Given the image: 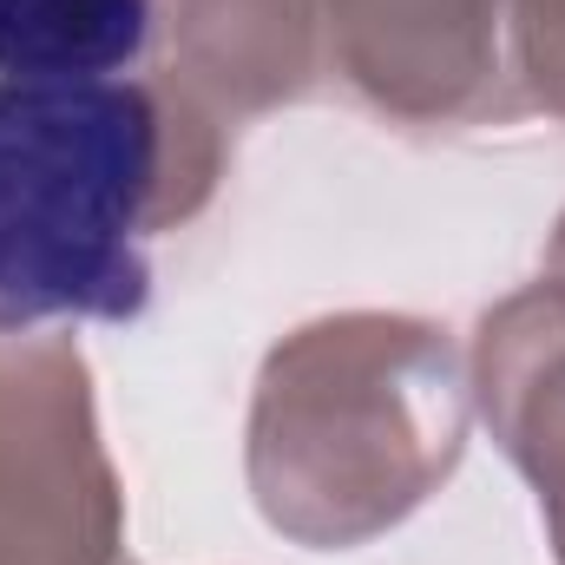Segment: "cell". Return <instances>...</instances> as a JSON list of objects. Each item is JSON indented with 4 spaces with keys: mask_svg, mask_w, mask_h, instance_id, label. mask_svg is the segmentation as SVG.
Wrapping results in <instances>:
<instances>
[{
    "mask_svg": "<svg viewBox=\"0 0 565 565\" xmlns=\"http://www.w3.org/2000/svg\"><path fill=\"white\" fill-rule=\"evenodd\" d=\"M224 178V126L171 79H0V316L139 322L158 231Z\"/></svg>",
    "mask_w": 565,
    "mask_h": 565,
    "instance_id": "6da1fadb",
    "label": "cell"
},
{
    "mask_svg": "<svg viewBox=\"0 0 565 565\" xmlns=\"http://www.w3.org/2000/svg\"><path fill=\"white\" fill-rule=\"evenodd\" d=\"M473 369L427 316L342 309L264 355L244 473L289 546L349 553L395 533L467 454Z\"/></svg>",
    "mask_w": 565,
    "mask_h": 565,
    "instance_id": "7a4b0ae2",
    "label": "cell"
},
{
    "mask_svg": "<svg viewBox=\"0 0 565 565\" xmlns=\"http://www.w3.org/2000/svg\"><path fill=\"white\" fill-rule=\"evenodd\" d=\"M0 565H132L126 493L73 335L0 316Z\"/></svg>",
    "mask_w": 565,
    "mask_h": 565,
    "instance_id": "3957f363",
    "label": "cell"
},
{
    "mask_svg": "<svg viewBox=\"0 0 565 565\" xmlns=\"http://www.w3.org/2000/svg\"><path fill=\"white\" fill-rule=\"evenodd\" d=\"M329 66L369 113L415 132L526 113L507 0H329Z\"/></svg>",
    "mask_w": 565,
    "mask_h": 565,
    "instance_id": "277c9868",
    "label": "cell"
},
{
    "mask_svg": "<svg viewBox=\"0 0 565 565\" xmlns=\"http://www.w3.org/2000/svg\"><path fill=\"white\" fill-rule=\"evenodd\" d=\"M158 60L224 132L296 106L329 73V0H151Z\"/></svg>",
    "mask_w": 565,
    "mask_h": 565,
    "instance_id": "5b68a950",
    "label": "cell"
},
{
    "mask_svg": "<svg viewBox=\"0 0 565 565\" xmlns=\"http://www.w3.org/2000/svg\"><path fill=\"white\" fill-rule=\"evenodd\" d=\"M473 408L500 454L540 493V520L565 565V282H526L480 316Z\"/></svg>",
    "mask_w": 565,
    "mask_h": 565,
    "instance_id": "8992f818",
    "label": "cell"
},
{
    "mask_svg": "<svg viewBox=\"0 0 565 565\" xmlns=\"http://www.w3.org/2000/svg\"><path fill=\"white\" fill-rule=\"evenodd\" d=\"M151 46V0H0V79H119Z\"/></svg>",
    "mask_w": 565,
    "mask_h": 565,
    "instance_id": "52a82bcc",
    "label": "cell"
},
{
    "mask_svg": "<svg viewBox=\"0 0 565 565\" xmlns=\"http://www.w3.org/2000/svg\"><path fill=\"white\" fill-rule=\"evenodd\" d=\"M513 7V66L526 106L565 126V0H507Z\"/></svg>",
    "mask_w": 565,
    "mask_h": 565,
    "instance_id": "ba28073f",
    "label": "cell"
},
{
    "mask_svg": "<svg viewBox=\"0 0 565 565\" xmlns=\"http://www.w3.org/2000/svg\"><path fill=\"white\" fill-rule=\"evenodd\" d=\"M546 270H553V282H565V217H559V231H553V250H546Z\"/></svg>",
    "mask_w": 565,
    "mask_h": 565,
    "instance_id": "9c48e42d",
    "label": "cell"
}]
</instances>
